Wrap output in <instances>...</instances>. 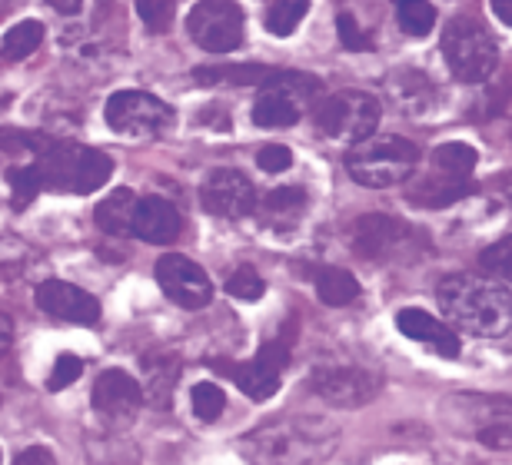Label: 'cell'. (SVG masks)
Wrapping results in <instances>:
<instances>
[{
	"mask_svg": "<svg viewBox=\"0 0 512 465\" xmlns=\"http://www.w3.org/2000/svg\"><path fill=\"white\" fill-rule=\"evenodd\" d=\"M0 150L30 153L27 170L34 173L40 193L54 190V193L84 196L100 190L110 180V173H114V160L107 153L74 140H54L47 133H34V130L4 127L0 130Z\"/></svg>",
	"mask_w": 512,
	"mask_h": 465,
	"instance_id": "cell-1",
	"label": "cell"
},
{
	"mask_svg": "<svg viewBox=\"0 0 512 465\" xmlns=\"http://www.w3.org/2000/svg\"><path fill=\"white\" fill-rule=\"evenodd\" d=\"M340 446V429L323 416H280L243 436L240 452L250 465H316Z\"/></svg>",
	"mask_w": 512,
	"mask_h": 465,
	"instance_id": "cell-2",
	"label": "cell"
},
{
	"mask_svg": "<svg viewBox=\"0 0 512 465\" xmlns=\"http://www.w3.org/2000/svg\"><path fill=\"white\" fill-rule=\"evenodd\" d=\"M443 316L473 336H503L512 323V296L506 283L496 279L453 273L436 289Z\"/></svg>",
	"mask_w": 512,
	"mask_h": 465,
	"instance_id": "cell-3",
	"label": "cell"
},
{
	"mask_svg": "<svg viewBox=\"0 0 512 465\" xmlns=\"http://www.w3.org/2000/svg\"><path fill=\"white\" fill-rule=\"evenodd\" d=\"M419 163V147L413 140L386 133V137H366L353 143L346 153V173L370 190H386L409 180L416 173Z\"/></svg>",
	"mask_w": 512,
	"mask_h": 465,
	"instance_id": "cell-4",
	"label": "cell"
},
{
	"mask_svg": "<svg viewBox=\"0 0 512 465\" xmlns=\"http://www.w3.org/2000/svg\"><path fill=\"white\" fill-rule=\"evenodd\" d=\"M443 57L456 80L463 84H483L493 77L499 64V50L493 34L476 17H453L443 27Z\"/></svg>",
	"mask_w": 512,
	"mask_h": 465,
	"instance_id": "cell-5",
	"label": "cell"
},
{
	"mask_svg": "<svg viewBox=\"0 0 512 465\" xmlns=\"http://www.w3.org/2000/svg\"><path fill=\"white\" fill-rule=\"evenodd\" d=\"M320 80L310 74H273L270 80H263L260 93L253 100V123L263 130H283L296 127L303 120L306 107L313 103V97L320 93Z\"/></svg>",
	"mask_w": 512,
	"mask_h": 465,
	"instance_id": "cell-6",
	"label": "cell"
},
{
	"mask_svg": "<svg viewBox=\"0 0 512 465\" xmlns=\"http://www.w3.org/2000/svg\"><path fill=\"white\" fill-rule=\"evenodd\" d=\"M380 117H383L380 100L363 90L330 93V97L316 103V110H313V120L323 137L346 140V143H360L366 137H373L376 127H380Z\"/></svg>",
	"mask_w": 512,
	"mask_h": 465,
	"instance_id": "cell-7",
	"label": "cell"
},
{
	"mask_svg": "<svg viewBox=\"0 0 512 465\" xmlns=\"http://www.w3.org/2000/svg\"><path fill=\"white\" fill-rule=\"evenodd\" d=\"M107 123L114 133H124V137H137V140H157L163 137L173 123H177V113L167 107L160 97L143 90H120L107 100Z\"/></svg>",
	"mask_w": 512,
	"mask_h": 465,
	"instance_id": "cell-8",
	"label": "cell"
},
{
	"mask_svg": "<svg viewBox=\"0 0 512 465\" xmlns=\"http://www.w3.org/2000/svg\"><path fill=\"white\" fill-rule=\"evenodd\" d=\"M350 243L366 260H409L419 250V233L399 216L370 213L353 223Z\"/></svg>",
	"mask_w": 512,
	"mask_h": 465,
	"instance_id": "cell-9",
	"label": "cell"
},
{
	"mask_svg": "<svg viewBox=\"0 0 512 465\" xmlns=\"http://www.w3.org/2000/svg\"><path fill=\"white\" fill-rule=\"evenodd\" d=\"M187 30L210 54H230L243 44V10L230 0H203L190 10Z\"/></svg>",
	"mask_w": 512,
	"mask_h": 465,
	"instance_id": "cell-10",
	"label": "cell"
},
{
	"mask_svg": "<svg viewBox=\"0 0 512 465\" xmlns=\"http://www.w3.org/2000/svg\"><path fill=\"white\" fill-rule=\"evenodd\" d=\"M313 389H316V396L326 399L330 406L360 409L380 396L383 379H380V372L363 369V366H323L313 372Z\"/></svg>",
	"mask_w": 512,
	"mask_h": 465,
	"instance_id": "cell-11",
	"label": "cell"
},
{
	"mask_svg": "<svg viewBox=\"0 0 512 465\" xmlns=\"http://www.w3.org/2000/svg\"><path fill=\"white\" fill-rule=\"evenodd\" d=\"M200 203L207 213L223 216V220H240V216L256 213V206H260L253 183L243 177L240 170H230V167H217L203 177Z\"/></svg>",
	"mask_w": 512,
	"mask_h": 465,
	"instance_id": "cell-12",
	"label": "cell"
},
{
	"mask_svg": "<svg viewBox=\"0 0 512 465\" xmlns=\"http://www.w3.org/2000/svg\"><path fill=\"white\" fill-rule=\"evenodd\" d=\"M286 366H290V346L286 343H266L250 363H213V369L227 372L250 399H270L280 389Z\"/></svg>",
	"mask_w": 512,
	"mask_h": 465,
	"instance_id": "cell-13",
	"label": "cell"
},
{
	"mask_svg": "<svg viewBox=\"0 0 512 465\" xmlns=\"http://www.w3.org/2000/svg\"><path fill=\"white\" fill-rule=\"evenodd\" d=\"M157 283L180 309H203L213 299V283L203 266L180 253H167L157 260Z\"/></svg>",
	"mask_w": 512,
	"mask_h": 465,
	"instance_id": "cell-14",
	"label": "cell"
},
{
	"mask_svg": "<svg viewBox=\"0 0 512 465\" xmlns=\"http://www.w3.org/2000/svg\"><path fill=\"white\" fill-rule=\"evenodd\" d=\"M143 406L140 396V382L127 376L124 369H107L100 372L94 382V409L104 419H110L114 426H127L137 416V409Z\"/></svg>",
	"mask_w": 512,
	"mask_h": 465,
	"instance_id": "cell-15",
	"label": "cell"
},
{
	"mask_svg": "<svg viewBox=\"0 0 512 465\" xmlns=\"http://www.w3.org/2000/svg\"><path fill=\"white\" fill-rule=\"evenodd\" d=\"M34 296H37V306L54 319H67V323H84V326L100 319V303L87 293V289H80L74 283L47 279V283L37 286Z\"/></svg>",
	"mask_w": 512,
	"mask_h": 465,
	"instance_id": "cell-16",
	"label": "cell"
},
{
	"mask_svg": "<svg viewBox=\"0 0 512 465\" xmlns=\"http://www.w3.org/2000/svg\"><path fill=\"white\" fill-rule=\"evenodd\" d=\"M183 230V216L173 203L163 196H137V210H133V236L143 243H173Z\"/></svg>",
	"mask_w": 512,
	"mask_h": 465,
	"instance_id": "cell-17",
	"label": "cell"
},
{
	"mask_svg": "<svg viewBox=\"0 0 512 465\" xmlns=\"http://www.w3.org/2000/svg\"><path fill=\"white\" fill-rule=\"evenodd\" d=\"M396 326L406 339H416V343L429 346L436 356H443V359L459 356V336L449 326L439 323V319L423 313V309H399Z\"/></svg>",
	"mask_w": 512,
	"mask_h": 465,
	"instance_id": "cell-18",
	"label": "cell"
},
{
	"mask_svg": "<svg viewBox=\"0 0 512 465\" xmlns=\"http://www.w3.org/2000/svg\"><path fill=\"white\" fill-rule=\"evenodd\" d=\"M386 97L389 103L406 113V117H423L426 110H433L436 103V87L433 80L419 70H393L386 77Z\"/></svg>",
	"mask_w": 512,
	"mask_h": 465,
	"instance_id": "cell-19",
	"label": "cell"
},
{
	"mask_svg": "<svg viewBox=\"0 0 512 465\" xmlns=\"http://www.w3.org/2000/svg\"><path fill=\"white\" fill-rule=\"evenodd\" d=\"M143 366V389L140 396H147L153 409H170L173 402V389L180 382V359L173 353H150L140 359Z\"/></svg>",
	"mask_w": 512,
	"mask_h": 465,
	"instance_id": "cell-20",
	"label": "cell"
},
{
	"mask_svg": "<svg viewBox=\"0 0 512 465\" xmlns=\"http://www.w3.org/2000/svg\"><path fill=\"white\" fill-rule=\"evenodd\" d=\"M133 210H137V193L120 186V190L107 193L104 200L97 203L94 220L104 233L110 236H130L133 230Z\"/></svg>",
	"mask_w": 512,
	"mask_h": 465,
	"instance_id": "cell-21",
	"label": "cell"
},
{
	"mask_svg": "<svg viewBox=\"0 0 512 465\" xmlns=\"http://www.w3.org/2000/svg\"><path fill=\"white\" fill-rule=\"evenodd\" d=\"M476 163H479V153L469 147V143H443V147H436L433 157H429V173L456 180V183H469Z\"/></svg>",
	"mask_w": 512,
	"mask_h": 465,
	"instance_id": "cell-22",
	"label": "cell"
},
{
	"mask_svg": "<svg viewBox=\"0 0 512 465\" xmlns=\"http://www.w3.org/2000/svg\"><path fill=\"white\" fill-rule=\"evenodd\" d=\"M466 193H469V183H456V180L436 177V173H426V177L413 186V193H409V203L429 206V210H443V206L459 203Z\"/></svg>",
	"mask_w": 512,
	"mask_h": 465,
	"instance_id": "cell-23",
	"label": "cell"
},
{
	"mask_svg": "<svg viewBox=\"0 0 512 465\" xmlns=\"http://www.w3.org/2000/svg\"><path fill=\"white\" fill-rule=\"evenodd\" d=\"M313 283H316V293L326 306H350L353 299H360L363 286L360 279L346 270H336V266H323V270L313 273Z\"/></svg>",
	"mask_w": 512,
	"mask_h": 465,
	"instance_id": "cell-24",
	"label": "cell"
},
{
	"mask_svg": "<svg viewBox=\"0 0 512 465\" xmlns=\"http://www.w3.org/2000/svg\"><path fill=\"white\" fill-rule=\"evenodd\" d=\"M87 456L94 465H140V452L137 446L120 436V432H110V436H87Z\"/></svg>",
	"mask_w": 512,
	"mask_h": 465,
	"instance_id": "cell-25",
	"label": "cell"
},
{
	"mask_svg": "<svg viewBox=\"0 0 512 465\" xmlns=\"http://www.w3.org/2000/svg\"><path fill=\"white\" fill-rule=\"evenodd\" d=\"M276 70L270 67H197L193 80L203 87L213 84H230V87H260L263 80H270Z\"/></svg>",
	"mask_w": 512,
	"mask_h": 465,
	"instance_id": "cell-26",
	"label": "cell"
},
{
	"mask_svg": "<svg viewBox=\"0 0 512 465\" xmlns=\"http://www.w3.org/2000/svg\"><path fill=\"white\" fill-rule=\"evenodd\" d=\"M44 44V24L37 20H20L0 40V57L4 60H24L30 54H37V47Z\"/></svg>",
	"mask_w": 512,
	"mask_h": 465,
	"instance_id": "cell-27",
	"label": "cell"
},
{
	"mask_svg": "<svg viewBox=\"0 0 512 465\" xmlns=\"http://www.w3.org/2000/svg\"><path fill=\"white\" fill-rule=\"evenodd\" d=\"M306 14H310V4H306V0H276V4L266 7L263 24L276 37H290Z\"/></svg>",
	"mask_w": 512,
	"mask_h": 465,
	"instance_id": "cell-28",
	"label": "cell"
},
{
	"mask_svg": "<svg viewBox=\"0 0 512 465\" xmlns=\"http://www.w3.org/2000/svg\"><path fill=\"white\" fill-rule=\"evenodd\" d=\"M190 402H193L197 419L203 422H217L223 416V409H227V396H223V389L217 382H197L190 392Z\"/></svg>",
	"mask_w": 512,
	"mask_h": 465,
	"instance_id": "cell-29",
	"label": "cell"
},
{
	"mask_svg": "<svg viewBox=\"0 0 512 465\" xmlns=\"http://www.w3.org/2000/svg\"><path fill=\"white\" fill-rule=\"evenodd\" d=\"M306 206L303 186H276L263 196V210L270 216H300Z\"/></svg>",
	"mask_w": 512,
	"mask_h": 465,
	"instance_id": "cell-30",
	"label": "cell"
},
{
	"mask_svg": "<svg viewBox=\"0 0 512 465\" xmlns=\"http://www.w3.org/2000/svg\"><path fill=\"white\" fill-rule=\"evenodd\" d=\"M396 20L409 37H426L429 30L436 27V7L433 4H399Z\"/></svg>",
	"mask_w": 512,
	"mask_h": 465,
	"instance_id": "cell-31",
	"label": "cell"
},
{
	"mask_svg": "<svg viewBox=\"0 0 512 465\" xmlns=\"http://www.w3.org/2000/svg\"><path fill=\"white\" fill-rule=\"evenodd\" d=\"M227 293L233 299H243V303H256V299H263L266 283L253 266H240V270H233L227 276Z\"/></svg>",
	"mask_w": 512,
	"mask_h": 465,
	"instance_id": "cell-32",
	"label": "cell"
},
{
	"mask_svg": "<svg viewBox=\"0 0 512 465\" xmlns=\"http://www.w3.org/2000/svg\"><path fill=\"white\" fill-rule=\"evenodd\" d=\"M173 0H137V14L143 24L150 27V34H163L173 20Z\"/></svg>",
	"mask_w": 512,
	"mask_h": 465,
	"instance_id": "cell-33",
	"label": "cell"
},
{
	"mask_svg": "<svg viewBox=\"0 0 512 465\" xmlns=\"http://www.w3.org/2000/svg\"><path fill=\"white\" fill-rule=\"evenodd\" d=\"M80 372H84V363L74 356V353H60L57 363H54V372H50V392H60L67 386H74V382L80 379Z\"/></svg>",
	"mask_w": 512,
	"mask_h": 465,
	"instance_id": "cell-34",
	"label": "cell"
},
{
	"mask_svg": "<svg viewBox=\"0 0 512 465\" xmlns=\"http://www.w3.org/2000/svg\"><path fill=\"white\" fill-rule=\"evenodd\" d=\"M256 167H263L266 173H283L293 167V150L283 147V143H266V147L256 153Z\"/></svg>",
	"mask_w": 512,
	"mask_h": 465,
	"instance_id": "cell-35",
	"label": "cell"
},
{
	"mask_svg": "<svg viewBox=\"0 0 512 465\" xmlns=\"http://www.w3.org/2000/svg\"><path fill=\"white\" fill-rule=\"evenodd\" d=\"M336 30H340L343 47H350V50H366V47H370V37H366L363 30H360V24H356V17L350 14V10H343V14L336 17Z\"/></svg>",
	"mask_w": 512,
	"mask_h": 465,
	"instance_id": "cell-36",
	"label": "cell"
},
{
	"mask_svg": "<svg viewBox=\"0 0 512 465\" xmlns=\"http://www.w3.org/2000/svg\"><path fill=\"white\" fill-rule=\"evenodd\" d=\"M509 256H512V243H509V236L506 240H499L496 246H489V250L479 256V263L486 266L489 273H509Z\"/></svg>",
	"mask_w": 512,
	"mask_h": 465,
	"instance_id": "cell-37",
	"label": "cell"
},
{
	"mask_svg": "<svg viewBox=\"0 0 512 465\" xmlns=\"http://www.w3.org/2000/svg\"><path fill=\"white\" fill-rule=\"evenodd\" d=\"M479 439L486 442L489 449H509V422H489V426L479 429Z\"/></svg>",
	"mask_w": 512,
	"mask_h": 465,
	"instance_id": "cell-38",
	"label": "cell"
},
{
	"mask_svg": "<svg viewBox=\"0 0 512 465\" xmlns=\"http://www.w3.org/2000/svg\"><path fill=\"white\" fill-rule=\"evenodd\" d=\"M14 465H57V459H54V452L44 449V446H30V449L20 452Z\"/></svg>",
	"mask_w": 512,
	"mask_h": 465,
	"instance_id": "cell-39",
	"label": "cell"
},
{
	"mask_svg": "<svg viewBox=\"0 0 512 465\" xmlns=\"http://www.w3.org/2000/svg\"><path fill=\"white\" fill-rule=\"evenodd\" d=\"M10 343H14V323H10V316L0 313V356L7 353Z\"/></svg>",
	"mask_w": 512,
	"mask_h": 465,
	"instance_id": "cell-40",
	"label": "cell"
},
{
	"mask_svg": "<svg viewBox=\"0 0 512 465\" xmlns=\"http://www.w3.org/2000/svg\"><path fill=\"white\" fill-rule=\"evenodd\" d=\"M50 7H54L57 14H77L84 4H80V0H70V4H67V0H50Z\"/></svg>",
	"mask_w": 512,
	"mask_h": 465,
	"instance_id": "cell-41",
	"label": "cell"
},
{
	"mask_svg": "<svg viewBox=\"0 0 512 465\" xmlns=\"http://www.w3.org/2000/svg\"><path fill=\"white\" fill-rule=\"evenodd\" d=\"M509 7H512L509 0H496V10H499V17H503L506 24H509Z\"/></svg>",
	"mask_w": 512,
	"mask_h": 465,
	"instance_id": "cell-42",
	"label": "cell"
}]
</instances>
